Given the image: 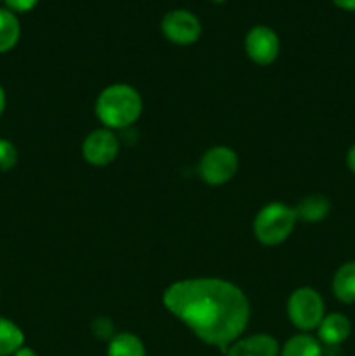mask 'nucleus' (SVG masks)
<instances>
[{"mask_svg": "<svg viewBox=\"0 0 355 356\" xmlns=\"http://www.w3.org/2000/svg\"><path fill=\"white\" fill-rule=\"evenodd\" d=\"M164 306L202 343L225 353L246 332L249 299L232 282L221 278H188L164 291Z\"/></svg>", "mask_w": 355, "mask_h": 356, "instance_id": "obj_1", "label": "nucleus"}, {"mask_svg": "<svg viewBox=\"0 0 355 356\" xmlns=\"http://www.w3.org/2000/svg\"><path fill=\"white\" fill-rule=\"evenodd\" d=\"M94 111L101 124L110 131L127 129L141 117L143 99L129 83H111L100 92Z\"/></svg>", "mask_w": 355, "mask_h": 356, "instance_id": "obj_2", "label": "nucleus"}, {"mask_svg": "<svg viewBox=\"0 0 355 356\" xmlns=\"http://www.w3.org/2000/svg\"><path fill=\"white\" fill-rule=\"evenodd\" d=\"M298 222L296 211L284 202H270L260 209L253 222V232L261 245L275 247L291 236Z\"/></svg>", "mask_w": 355, "mask_h": 356, "instance_id": "obj_3", "label": "nucleus"}, {"mask_svg": "<svg viewBox=\"0 0 355 356\" xmlns=\"http://www.w3.org/2000/svg\"><path fill=\"white\" fill-rule=\"evenodd\" d=\"M287 316L301 332L317 330L326 316L324 298L313 287H298L287 299Z\"/></svg>", "mask_w": 355, "mask_h": 356, "instance_id": "obj_4", "label": "nucleus"}, {"mask_svg": "<svg viewBox=\"0 0 355 356\" xmlns=\"http://www.w3.org/2000/svg\"><path fill=\"white\" fill-rule=\"evenodd\" d=\"M237 170H239V156L228 146H212L200 156L198 162V176L211 186L226 184L233 179Z\"/></svg>", "mask_w": 355, "mask_h": 356, "instance_id": "obj_5", "label": "nucleus"}, {"mask_svg": "<svg viewBox=\"0 0 355 356\" xmlns=\"http://www.w3.org/2000/svg\"><path fill=\"white\" fill-rule=\"evenodd\" d=\"M164 37L176 45H191L200 38L202 23L191 10L173 9L160 21Z\"/></svg>", "mask_w": 355, "mask_h": 356, "instance_id": "obj_6", "label": "nucleus"}, {"mask_svg": "<svg viewBox=\"0 0 355 356\" xmlns=\"http://www.w3.org/2000/svg\"><path fill=\"white\" fill-rule=\"evenodd\" d=\"M120 152V141L113 131L106 127L89 132L82 143V155L87 163L94 167H106L117 159Z\"/></svg>", "mask_w": 355, "mask_h": 356, "instance_id": "obj_7", "label": "nucleus"}, {"mask_svg": "<svg viewBox=\"0 0 355 356\" xmlns=\"http://www.w3.org/2000/svg\"><path fill=\"white\" fill-rule=\"evenodd\" d=\"M244 49L247 58L260 66L271 65L281 52V40L275 30L265 24H258L247 31L244 38Z\"/></svg>", "mask_w": 355, "mask_h": 356, "instance_id": "obj_8", "label": "nucleus"}, {"mask_svg": "<svg viewBox=\"0 0 355 356\" xmlns=\"http://www.w3.org/2000/svg\"><path fill=\"white\" fill-rule=\"evenodd\" d=\"M281 346L270 334H253V336L237 339L225 356H278Z\"/></svg>", "mask_w": 355, "mask_h": 356, "instance_id": "obj_9", "label": "nucleus"}, {"mask_svg": "<svg viewBox=\"0 0 355 356\" xmlns=\"http://www.w3.org/2000/svg\"><path fill=\"white\" fill-rule=\"evenodd\" d=\"M352 322L343 313H327L317 327V339L324 348H338L350 337Z\"/></svg>", "mask_w": 355, "mask_h": 356, "instance_id": "obj_10", "label": "nucleus"}, {"mask_svg": "<svg viewBox=\"0 0 355 356\" xmlns=\"http://www.w3.org/2000/svg\"><path fill=\"white\" fill-rule=\"evenodd\" d=\"M294 211L298 221L315 225V222H322L324 219L329 216L331 200L322 193L306 195L305 198H301V200L298 202Z\"/></svg>", "mask_w": 355, "mask_h": 356, "instance_id": "obj_11", "label": "nucleus"}, {"mask_svg": "<svg viewBox=\"0 0 355 356\" xmlns=\"http://www.w3.org/2000/svg\"><path fill=\"white\" fill-rule=\"evenodd\" d=\"M334 298L343 305H354L355 302V261H347L336 270L333 277Z\"/></svg>", "mask_w": 355, "mask_h": 356, "instance_id": "obj_12", "label": "nucleus"}, {"mask_svg": "<svg viewBox=\"0 0 355 356\" xmlns=\"http://www.w3.org/2000/svg\"><path fill=\"white\" fill-rule=\"evenodd\" d=\"M278 356H324V346L312 334L299 332L285 341Z\"/></svg>", "mask_w": 355, "mask_h": 356, "instance_id": "obj_13", "label": "nucleus"}, {"mask_svg": "<svg viewBox=\"0 0 355 356\" xmlns=\"http://www.w3.org/2000/svg\"><path fill=\"white\" fill-rule=\"evenodd\" d=\"M21 37V23L13 10L0 7V54L13 51Z\"/></svg>", "mask_w": 355, "mask_h": 356, "instance_id": "obj_14", "label": "nucleus"}, {"mask_svg": "<svg viewBox=\"0 0 355 356\" xmlns=\"http://www.w3.org/2000/svg\"><path fill=\"white\" fill-rule=\"evenodd\" d=\"M106 356H146V348L134 334L118 332L108 343Z\"/></svg>", "mask_w": 355, "mask_h": 356, "instance_id": "obj_15", "label": "nucleus"}, {"mask_svg": "<svg viewBox=\"0 0 355 356\" xmlns=\"http://www.w3.org/2000/svg\"><path fill=\"white\" fill-rule=\"evenodd\" d=\"M24 346V334L9 318L0 316V356H13Z\"/></svg>", "mask_w": 355, "mask_h": 356, "instance_id": "obj_16", "label": "nucleus"}, {"mask_svg": "<svg viewBox=\"0 0 355 356\" xmlns=\"http://www.w3.org/2000/svg\"><path fill=\"white\" fill-rule=\"evenodd\" d=\"M17 149L9 139H0V170H10L17 163Z\"/></svg>", "mask_w": 355, "mask_h": 356, "instance_id": "obj_17", "label": "nucleus"}, {"mask_svg": "<svg viewBox=\"0 0 355 356\" xmlns=\"http://www.w3.org/2000/svg\"><path fill=\"white\" fill-rule=\"evenodd\" d=\"M6 9L13 10L14 14L21 13H30L31 9H35V6L38 3V0H2Z\"/></svg>", "mask_w": 355, "mask_h": 356, "instance_id": "obj_18", "label": "nucleus"}, {"mask_svg": "<svg viewBox=\"0 0 355 356\" xmlns=\"http://www.w3.org/2000/svg\"><path fill=\"white\" fill-rule=\"evenodd\" d=\"M334 6L347 13H355V0H333Z\"/></svg>", "mask_w": 355, "mask_h": 356, "instance_id": "obj_19", "label": "nucleus"}, {"mask_svg": "<svg viewBox=\"0 0 355 356\" xmlns=\"http://www.w3.org/2000/svg\"><path fill=\"white\" fill-rule=\"evenodd\" d=\"M347 167L350 172L355 174V143L348 148L347 152Z\"/></svg>", "mask_w": 355, "mask_h": 356, "instance_id": "obj_20", "label": "nucleus"}, {"mask_svg": "<svg viewBox=\"0 0 355 356\" xmlns=\"http://www.w3.org/2000/svg\"><path fill=\"white\" fill-rule=\"evenodd\" d=\"M13 356H38V355H37V351L31 350V348L23 346V348H19V350H17Z\"/></svg>", "mask_w": 355, "mask_h": 356, "instance_id": "obj_21", "label": "nucleus"}, {"mask_svg": "<svg viewBox=\"0 0 355 356\" xmlns=\"http://www.w3.org/2000/svg\"><path fill=\"white\" fill-rule=\"evenodd\" d=\"M6 103H7L6 90H3V87L0 86V115H2L3 110H6Z\"/></svg>", "mask_w": 355, "mask_h": 356, "instance_id": "obj_22", "label": "nucleus"}, {"mask_svg": "<svg viewBox=\"0 0 355 356\" xmlns=\"http://www.w3.org/2000/svg\"><path fill=\"white\" fill-rule=\"evenodd\" d=\"M212 3H216V6H223V3L226 2V0H211Z\"/></svg>", "mask_w": 355, "mask_h": 356, "instance_id": "obj_23", "label": "nucleus"}, {"mask_svg": "<svg viewBox=\"0 0 355 356\" xmlns=\"http://www.w3.org/2000/svg\"><path fill=\"white\" fill-rule=\"evenodd\" d=\"M0 2H2V0H0Z\"/></svg>", "mask_w": 355, "mask_h": 356, "instance_id": "obj_24", "label": "nucleus"}]
</instances>
